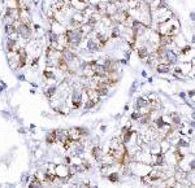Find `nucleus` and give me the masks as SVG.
Returning <instances> with one entry per match:
<instances>
[{
  "instance_id": "f257e3e1",
  "label": "nucleus",
  "mask_w": 195,
  "mask_h": 188,
  "mask_svg": "<svg viewBox=\"0 0 195 188\" xmlns=\"http://www.w3.org/2000/svg\"><path fill=\"white\" fill-rule=\"evenodd\" d=\"M81 38H82V31L78 29L70 30V31L67 32V39L72 46H78L81 42Z\"/></svg>"
},
{
  "instance_id": "f03ea898",
  "label": "nucleus",
  "mask_w": 195,
  "mask_h": 188,
  "mask_svg": "<svg viewBox=\"0 0 195 188\" xmlns=\"http://www.w3.org/2000/svg\"><path fill=\"white\" fill-rule=\"evenodd\" d=\"M72 101H73V108L74 109L81 108V105H82V97H81L79 92H74L73 96H72Z\"/></svg>"
},
{
  "instance_id": "7ed1b4c3",
  "label": "nucleus",
  "mask_w": 195,
  "mask_h": 188,
  "mask_svg": "<svg viewBox=\"0 0 195 188\" xmlns=\"http://www.w3.org/2000/svg\"><path fill=\"white\" fill-rule=\"evenodd\" d=\"M17 31H18V34L23 38H29V35H30V30H29L26 23H21L18 27H17Z\"/></svg>"
},
{
  "instance_id": "20e7f679",
  "label": "nucleus",
  "mask_w": 195,
  "mask_h": 188,
  "mask_svg": "<svg viewBox=\"0 0 195 188\" xmlns=\"http://www.w3.org/2000/svg\"><path fill=\"white\" fill-rule=\"evenodd\" d=\"M62 60H64L65 62H72L74 60V53L68 51V49H64L62 51Z\"/></svg>"
},
{
  "instance_id": "39448f33",
  "label": "nucleus",
  "mask_w": 195,
  "mask_h": 188,
  "mask_svg": "<svg viewBox=\"0 0 195 188\" xmlns=\"http://www.w3.org/2000/svg\"><path fill=\"white\" fill-rule=\"evenodd\" d=\"M165 57H167V60H168V62L169 64H176L177 62V55L173 51H167L165 52Z\"/></svg>"
},
{
  "instance_id": "423d86ee",
  "label": "nucleus",
  "mask_w": 195,
  "mask_h": 188,
  "mask_svg": "<svg viewBox=\"0 0 195 188\" xmlns=\"http://www.w3.org/2000/svg\"><path fill=\"white\" fill-rule=\"evenodd\" d=\"M29 188H42V182H40V179L34 175V177H33V179H31V182L29 183Z\"/></svg>"
},
{
  "instance_id": "0eeeda50",
  "label": "nucleus",
  "mask_w": 195,
  "mask_h": 188,
  "mask_svg": "<svg viewBox=\"0 0 195 188\" xmlns=\"http://www.w3.org/2000/svg\"><path fill=\"white\" fill-rule=\"evenodd\" d=\"M43 180H44V182H48V183H55V180H56V175H55V173H50V171L44 173V175H43Z\"/></svg>"
},
{
  "instance_id": "6e6552de",
  "label": "nucleus",
  "mask_w": 195,
  "mask_h": 188,
  "mask_svg": "<svg viewBox=\"0 0 195 188\" xmlns=\"http://www.w3.org/2000/svg\"><path fill=\"white\" fill-rule=\"evenodd\" d=\"M91 154H92V157H94L95 160H100L101 158V149H100V147L94 145L92 149H91Z\"/></svg>"
},
{
  "instance_id": "1a4fd4ad",
  "label": "nucleus",
  "mask_w": 195,
  "mask_h": 188,
  "mask_svg": "<svg viewBox=\"0 0 195 188\" xmlns=\"http://www.w3.org/2000/svg\"><path fill=\"white\" fill-rule=\"evenodd\" d=\"M156 70H157L159 73H163V74L169 73V64H167V65H164V64H159V66L156 68Z\"/></svg>"
},
{
  "instance_id": "9d476101",
  "label": "nucleus",
  "mask_w": 195,
  "mask_h": 188,
  "mask_svg": "<svg viewBox=\"0 0 195 188\" xmlns=\"http://www.w3.org/2000/svg\"><path fill=\"white\" fill-rule=\"evenodd\" d=\"M145 106H148V101L143 97H138L137 100V108H145Z\"/></svg>"
},
{
  "instance_id": "9b49d317",
  "label": "nucleus",
  "mask_w": 195,
  "mask_h": 188,
  "mask_svg": "<svg viewBox=\"0 0 195 188\" xmlns=\"http://www.w3.org/2000/svg\"><path fill=\"white\" fill-rule=\"evenodd\" d=\"M108 180L112 182V183H116V182L120 180V175L117 174V173H112V174L108 175Z\"/></svg>"
},
{
  "instance_id": "f8f14e48",
  "label": "nucleus",
  "mask_w": 195,
  "mask_h": 188,
  "mask_svg": "<svg viewBox=\"0 0 195 188\" xmlns=\"http://www.w3.org/2000/svg\"><path fill=\"white\" fill-rule=\"evenodd\" d=\"M5 31H7V34L11 35L16 31V29H14V26L12 25V23H7V25H5Z\"/></svg>"
},
{
  "instance_id": "ddd939ff",
  "label": "nucleus",
  "mask_w": 195,
  "mask_h": 188,
  "mask_svg": "<svg viewBox=\"0 0 195 188\" xmlns=\"http://www.w3.org/2000/svg\"><path fill=\"white\" fill-rule=\"evenodd\" d=\"M55 142H57V140H56V135H55V131H52V132L48 136H47V143H55Z\"/></svg>"
},
{
  "instance_id": "4468645a",
  "label": "nucleus",
  "mask_w": 195,
  "mask_h": 188,
  "mask_svg": "<svg viewBox=\"0 0 195 188\" xmlns=\"http://www.w3.org/2000/svg\"><path fill=\"white\" fill-rule=\"evenodd\" d=\"M87 48L90 51H95L98 48V43H95L94 40H89V43H87Z\"/></svg>"
},
{
  "instance_id": "2eb2a0df",
  "label": "nucleus",
  "mask_w": 195,
  "mask_h": 188,
  "mask_svg": "<svg viewBox=\"0 0 195 188\" xmlns=\"http://www.w3.org/2000/svg\"><path fill=\"white\" fill-rule=\"evenodd\" d=\"M138 53H139V57L145 58L147 56V48H145V47H142V48L138 49Z\"/></svg>"
},
{
  "instance_id": "dca6fc26",
  "label": "nucleus",
  "mask_w": 195,
  "mask_h": 188,
  "mask_svg": "<svg viewBox=\"0 0 195 188\" xmlns=\"http://www.w3.org/2000/svg\"><path fill=\"white\" fill-rule=\"evenodd\" d=\"M142 117V114H140V112H134L133 114H131V119L133 121H139V118Z\"/></svg>"
},
{
  "instance_id": "f3484780",
  "label": "nucleus",
  "mask_w": 195,
  "mask_h": 188,
  "mask_svg": "<svg viewBox=\"0 0 195 188\" xmlns=\"http://www.w3.org/2000/svg\"><path fill=\"white\" fill-rule=\"evenodd\" d=\"M55 91H56V87H50L46 91V95H47V97H51L53 94H55Z\"/></svg>"
},
{
  "instance_id": "a211bd4d",
  "label": "nucleus",
  "mask_w": 195,
  "mask_h": 188,
  "mask_svg": "<svg viewBox=\"0 0 195 188\" xmlns=\"http://www.w3.org/2000/svg\"><path fill=\"white\" fill-rule=\"evenodd\" d=\"M177 145H178V147H189V143L185 142V140H182V139H179L178 143H177Z\"/></svg>"
},
{
  "instance_id": "6ab92c4d",
  "label": "nucleus",
  "mask_w": 195,
  "mask_h": 188,
  "mask_svg": "<svg viewBox=\"0 0 195 188\" xmlns=\"http://www.w3.org/2000/svg\"><path fill=\"white\" fill-rule=\"evenodd\" d=\"M94 105H95L94 101H92V100H89L87 103H86V105H85V109H91Z\"/></svg>"
},
{
  "instance_id": "aec40b11",
  "label": "nucleus",
  "mask_w": 195,
  "mask_h": 188,
  "mask_svg": "<svg viewBox=\"0 0 195 188\" xmlns=\"http://www.w3.org/2000/svg\"><path fill=\"white\" fill-rule=\"evenodd\" d=\"M172 117H173V122H174V123H176V125H178V123H179V122H181V119H179V117H177V115H176V114H173V115H172Z\"/></svg>"
},
{
  "instance_id": "412c9836",
  "label": "nucleus",
  "mask_w": 195,
  "mask_h": 188,
  "mask_svg": "<svg viewBox=\"0 0 195 188\" xmlns=\"http://www.w3.org/2000/svg\"><path fill=\"white\" fill-rule=\"evenodd\" d=\"M44 75H46L47 78H55V75H52L51 71H44Z\"/></svg>"
},
{
  "instance_id": "4be33fe9",
  "label": "nucleus",
  "mask_w": 195,
  "mask_h": 188,
  "mask_svg": "<svg viewBox=\"0 0 195 188\" xmlns=\"http://www.w3.org/2000/svg\"><path fill=\"white\" fill-rule=\"evenodd\" d=\"M135 87H137V82H134V83H133V87H131V89H130V94H134V91H135Z\"/></svg>"
},
{
  "instance_id": "5701e85b",
  "label": "nucleus",
  "mask_w": 195,
  "mask_h": 188,
  "mask_svg": "<svg viewBox=\"0 0 195 188\" xmlns=\"http://www.w3.org/2000/svg\"><path fill=\"white\" fill-rule=\"evenodd\" d=\"M28 180H29L28 175H25V177H22V182H23V183H28Z\"/></svg>"
},
{
  "instance_id": "b1692460",
  "label": "nucleus",
  "mask_w": 195,
  "mask_h": 188,
  "mask_svg": "<svg viewBox=\"0 0 195 188\" xmlns=\"http://www.w3.org/2000/svg\"><path fill=\"white\" fill-rule=\"evenodd\" d=\"M7 88V86L4 84V83H1V86H0V91H3V89H5Z\"/></svg>"
},
{
  "instance_id": "393cba45",
  "label": "nucleus",
  "mask_w": 195,
  "mask_h": 188,
  "mask_svg": "<svg viewBox=\"0 0 195 188\" xmlns=\"http://www.w3.org/2000/svg\"><path fill=\"white\" fill-rule=\"evenodd\" d=\"M70 162H72L70 157H67V158H65V163H70Z\"/></svg>"
},
{
  "instance_id": "a878e982",
  "label": "nucleus",
  "mask_w": 195,
  "mask_h": 188,
  "mask_svg": "<svg viewBox=\"0 0 195 188\" xmlns=\"http://www.w3.org/2000/svg\"><path fill=\"white\" fill-rule=\"evenodd\" d=\"M37 62H38V58H35L34 61H33V66H34V65H37Z\"/></svg>"
},
{
  "instance_id": "bb28decb",
  "label": "nucleus",
  "mask_w": 195,
  "mask_h": 188,
  "mask_svg": "<svg viewBox=\"0 0 195 188\" xmlns=\"http://www.w3.org/2000/svg\"><path fill=\"white\" fill-rule=\"evenodd\" d=\"M18 79H20V80H25V77H22V75H18Z\"/></svg>"
},
{
  "instance_id": "cd10ccee",
  "label": "nucleus",
  "mask_w": 195,
  "mask_h": 188,
  "mask_svg": "<svg viewBox=\"0 0 195 188\" xmlns=\"http://www.w3.org/2000/svg\"><path fill=\"white\" fill-rule=\"evenodd\" d=\"M189 95H190V96L193 97V96H194V91H190V92H189Z\"/></svg>"
}]
</instances>
